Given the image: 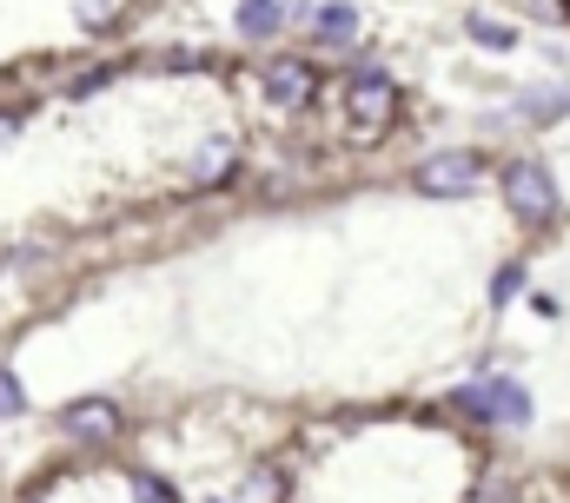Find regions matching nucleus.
Wrapping results in <instances>:
<instances>
[{"instance_id": "nucleus-1", "label": "nucleus", "mask_w": 570, "mask_h": 503, "mask_svg": "<svg viewBox=\"0 0 570 503\" xmlns=\"http://www.w3.org/2000/svg\"><path fill=\"white\" fill-rule=\"evenodd\" d=\"M279 464V503H478L491 451L444 404H338L298 417Z\"/></svg>"}, {"instance_id": "nucleus-2", "label": "nucleus", "mask_w": 570, "mask_h": 503, "mask_svg": "<svg viewBox=\"0 0 570 503\" xmlns=\"http://www.w3.org/2000/svg\"><path fill=\"white\" fill-rule=\"evenodd\" d=\"M491 186L504 199V219L524 233V246H544L570 226V206H564V186H558V166L551 152L538 146H511L498 166H491Z\"/></svg>"}, {"instance_id": "nucleus-3", "label": "nucleus", "mask_w": 570, "mask_h": 503, "mask_svg": "<svg viewBox=\"0 0 570 503\" xmlns=\"http://www.w3.org/2000/svg\"><path fill=\"white\" fill-rule=\"evenodd\" d=\"M325 100H332V114L345 126V146H379V139H392V132L405 126V114H412L405 87H399L379 60L345 67V73L325 87Z\"/></svg>"}, {"instance_id": "nucleus-4", "label": "nucleus", "mask_w": 570, "mask_h": 503, "mask_svg": "<svg viewBox=\"0 0 570 503\" xmlns=\"http://www.w3.org/2000/svg\"><path fill=\"white\" fill-rule=\"evenodd\" d=\"M444 411H451L458 424H471L478 437H484V431H524V424L538 417V391H531L518 372H504L498 358H478L471 377L451 384Z\"/></svg>"}, {"instance_id": "nucleus-5", "label": "nucleus", "mask_w": 570, "mask_h": 503, "mask_svg": "<svg viewBox=\"0 0 570 503\" xmlns=\"http://www.w3.org/2000/svg\"><path fill=\"white\" fill-rule=\"evenodd\" d=\"M491 152L484 146H431V152H419L412 166H405V186L419 193V199H431V206H458V199H478L484 186H491Z\"/></svg>"}, {"instance_id": "nucleus-6", "label": "nucleus", "mask_w": 570, "mask_h": 503, "mask_svg": "<svg viewBox=\"0 0 570 503\" xmlns=\"http://www.w3.org/2000/svg\"><path fill=\"white\" fill-rule=\"evenodd\" d=\"M253 87H259V107H266V114H279V120H305V114L325 100L332 80H325L318 53H305V47H298V53H279V47H273V53L253 60Z\"/></svg>"}, {"instance_id": "nucleus-7", "label": "nucleus", "mask_w": 570, "mask_h": 503, "mask_svg": "<svg viewBox=\"0 0 570 503\" xmlns=\"http://www.w3.org/2000/svg\"><path fill=\"white\" fill-rule=\"evenodd\" d=\"M53 431L73 444V451H114L127 437V404L107 397V391H87V397H67L53 411Z\"/></svg>"}, {"instance_id": "nucleus-8", "label": "nucleus", "mask_w": 570, "mask_h": 503, "mask_svg": "<svg viewBox=\"0 0 570 503\" xmlns=\"http://www.w3.org/2000/svg\"><path fill=\"white\" fill-rule=\"evenodd\" d=\"M298 33H305V53H352L365 40V7L358 0H318Z\"/></svg>"}, {"instance_id": "nucleus-9", "label": "nucleus", "mask_w": 570, "mask_h": 503, "mask_svg": "<svg viewBox=\"0 0 570 503\" xmlns=\"http://www.w3.org/2000/svg\"><path fill=\"white\" fill-rule=\"evenodd\" d=\"M504 120L524 132H558V126H570V87H518Z\"/></svg>"}, {"instance_id": "nucleus-10", "label": "nucleus", "mask_w": 570, "mask_h": 503, "mask_svg": "<svg viewBox=\"0 0 570 503\" xmlns=\"http://www.w3.org/2000/svg\"><path fill=\"white\" fill-rule=\"evenodd\" d=\"M233 33L246 47H273L285 33V0H233Z\"/></svg>"}, {"instance_id": "nucleus-11", "label": "nucleus", "mask_w": 570, "mask_h": 503, "mask_svg": "<svg viewBox=\"0 0 570 503\" xmlns=\"http://www.w3.org/2000/svg\"><path fill=\"white\" fill-rule=\"evenodd\" d=\"M531 292V251H504L498 265H491V285H484V305L491 312H511L518 298Z\"/></svg>"}, {"instance_id": "nucleus-12", "label": "nucleus", "mask_w": 570, "mask_h": 503, "mask_svg": "<svg viewBox=\"0 0 570 503\" xmlns=\"http://www.w3.org/2000/svg\"><path fill=\"white\" fill-rule=\"evenodd\" d=\"M464 33L478 53H518V40H524V27H511L498 13H464Z\"/></svg>"}, {"instance_id": "nucleus-13", "label": "nucleus", "mask_w": 570, "mask_h": 503, "mask_svg": "<svg viewBox=\"0 0 570 503\" xmlns=\"http://www.w3.org/2000/svg\"><path fill=\"white\" fill-rule=\"evenodd\" d=\"M120 73H127V60H87L80 73H67V87H60V93H67V100H94V93H100V87H114Z\"/></svg>"}, {"instance_id": "nucleus-14", "label": "nucleus", "mask_w": 570, "mask_h": 503, "mask_svg": "<svg viewBox=\"0 0 570 503\" xmlns=\"http://www.w3.org/2000/svg\"><path fill=\"white\" fill-rule=\"evenodd\" d=\"M27 377L13 372V365H0V424H13V417H27Z\"/></svg>"}, {"instance_id": "nucleus-15", "label": "nucleus", "mask_w": 570, "mask_h": 503, "mask_svg": "<svg viewBox=\"0 0 570 503\" xmlns=\"http://www.w3.org/2000/svg\"><path fill=\"white\" fill-rule=\"evenodd\" d=\"M0 139H20V114H0Z\"/></svg>"}, {"instance_id": "nucleus-16", "label": "nucleus", "mask_w": 570, "mask_h": 503, "mask_svg": "<svg viewBox=\"0 0 570 503\" xmlns=\"http://www.w3.org/2000/svg\"><path fill=\"white\" fill-rule=\"evenodd\" d=\"M199 503H239V497H199Z\"/></svg>"}]
</instances>
